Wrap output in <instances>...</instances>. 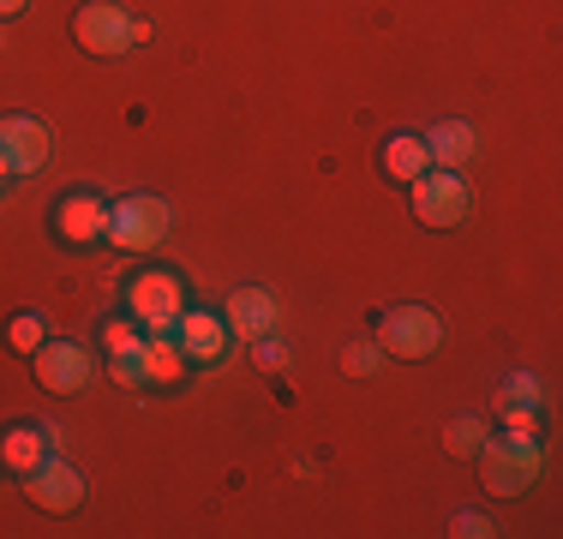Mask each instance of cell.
<instances>
[{
  "instance_id": "6da1fadb",
  "label": "cell",
  "mask_w": 563,
  "mask_h": 539,
  "mask_svg": "<svg viewBox=\"0 0 563 539\" xmlns=\"http://www.w3.org/2000/svg\"><path fill=\"white\" fill-rule=\"evenodd\" d=\"M73 36H78V48H90V54H126V48H139V43H151V19H132L120 0H85V7L73 12Z\"/></svg>"
},
{
  "instance_id": "7a4b0ae2",
  "label": "cell",
  "mask_w": 563,
  "mask_h": 539,
  "mask_svg": "<svg viewBox=\"0 0 563 539\" xmlns=\"http://www.w3.org/2000/svg\"><path fill=\"white\" fill-rule=\"evenodd\" d=\"M479 462H486V492L492 497H521L533 480H540V438H521V431L486 438Z\"/></svg>"
},
{
  "instance_id": "3957f363",
  "label": "cell",
  "mask_w": 563,
  "mask_h": 539,
  "mask_svg": "<svg viewBox=\"0 0 563 539\" xmlns=\"http://www.w3.org/2000/svg\"><path fill=\"white\" fill-rule=\"evenodd\" d=\"M168 222H174V210L156 193H132V198H120V205H109V246L156 252L168 240Z\"/></svg>"
},
{
  "instance_id": "277c9868",
  "label": "cell",
  "mask_w": 563,
  "mask_h": 539,
  "mask_svg": "<svg viewBox=\"0 0 563 539\" xmlns=\"http://www.w3.org/2000/svg\"><path fill=\"white\" fill-rule=\"evenodd\" d=\"M372 342L390 360H432L438 348H444V318H438L432 306H396V312H384Z\"/></svg>"
},
{
  "instance_id": "5b68a950",
  "label": "cell",
  "mask_w": 563,
  "mask_h": 539,
  "mask_svg": "<svg viewBox=\"0 0 563 539\" xmlns=\"http://www.w3.org/2000/svg\"><path fill=\"white\" fill-rule=\"evenodd\" d=\"M126 312L144 323V330H174L186 312V288L174 270H139L126 282Z\"/></svg>"
},
{
  "instance_id": "8992f818",
  "label": "cell",
  "mask_w": 563,
  "mask_h": 539,
  "mask_svg": "<svg viewBox=\"0 0 563 539\" xmlns=\"http://www.w3.org/2000/svg\"><path fill=\"white\" fill-rule=\"evenodd\" d=\"M408 205L426 228H455L467 216V180L455 168H426L420 180H408Z\"/></svg>"
},
{
  "instance_id": "52a82bcc",
  "label": "cell",
  "mask_w": 563,
  "mask_h": 539,
  "mask_svg": "<svg viewBox=\"0 0 563 539\" xmlns=\"http://www.w3.org/2000/svg\"><path fill=\"white\" fill-rule=\"evenodd\" d=\"M48 156H55V132H48L43 120H31V114H0V162H7L12 174L48 168Z\"/></svg>"
},
{
  "instance_id": "ba28073f",
  "label": "cell",
  "mask_w": 563,
  "mask_h": 539,
  "mask_svg": "<svg viewBox=\"0 0 563 539\" xmlns=\"http://www.w3.org/2000/svg\"><path fill=\"white\" fill-rule=\"evenodd\" d=\"M31 360H36V384H43L48 396H78V389L90 384V372H97L90 348H78V342H43Z\"/></svg>"
},
{
  "instance_id": "9c48e42d",
  "label": "cell",
  "mask_w": 563,
  "mask_h": 539,
  "mask_svg": "<svg viewBox=\"0 0 563 539\" xmlns=\"http://www.w3.org/2000/svg\"><path fill=\"white\" fill-rule=\"evenodd\" d=\"M24 497H31L36 509H48V516H66V509L85 504V480H78V468L60 462V450H55L48 462H36L31 474H24Z\"/></svg>"
},
{
  "instance_id": "30bf717a",
  "label": "cell",
  "mask_w": 563,
  "mask_h": 539,
  "mask_svg": "<svg viewBox=\"0 0 563 539\" xmlns=\"http://www.w3.org/2000/svg\"><path fill=\"white\" fill-rule=\"evenodd\" d=\"M228 336H240V342H264V336H276L282 330V300L271 288H234L228 294Z\"/></svg>"
},
{
  "instance_id": "8fae6325",
  "label": "cell",
  "mask_w": 563,
  "mask_h": 539,
  "mask_svg": "<svg viewBox=\"0 0 563 539\" xmlns=\"http://www.w3.org/2000/svg\"><path fill=\"white\" fill-rule=\"evenodd\" d=\"M55 234L66 246H97V240H109V198L102 193H66L55 205Z\"/></svg>"
},
{
  "instance_id": "7c38bea8",
  "label": "cell",
  "mask_w": 563,
  "mask_h": 539,
  "mask_svg": "<svg viewBox=\"0 0 563 539\" xmlns=\"http://www.w3.org/2000/svg\"><path fill=\"white\" fill-rule=\"evenodd\" d=\"M174 342H180V354H186V366H222L228 360V323L222 312H180V323H174Z\"/></svg>"
},
{
  "instance_id": "4fadbf2b",
  "label": "cell",
  "mask_w": 563,
  "mask_h": 539,
  "mask_svg": "<svg viewBox=\"0 0 563 539\" xmlns=\"http://www.w3.org/2000/svg\"><path fill=\"white\" fill-rule=\"evenodd\" d=\"M60 450V426H12V431H0V468L7 474H31L36 462H48V455Z\"/></svg>"
},
{
  "instance_id": "5bb4252c",
  "label": "cell",
  "mask_w": 563,
  "mask_h": 539,
  "mask_svg": "<svg viewBox=\"0 0 563 539\" xmlns=\"http://www.w3.org/2000/svg\"><path fill=\"white\" fill-rule=\"evenodd\" d=\"M426 156H432V168H455V174H462L467 162L479 156V132L467 127V120H438V127L426 132Z\"/></svg>"
},
{
  "instance_id": "9a60e30c",
  "label": "cell",
  "mask_w": 563,
  "mask_h": 539,
  "mask_svg": "<svg viewBox=\"0 0 563 539\" xmlns=\"http://www.w3.org/2000/svg\"><path fill=\"white\" fill-rule=\"evenodd\" d=\"M186 372H192V366H186L174 330H151V336H144V377H151V384H180Z\"/></svg>"
},
{
  "instance_id": "2e32d148",
  "label": "cell",
  "mask_w": 563,
  "mask_h": 539,
  "mask_svg": "<svg viewBox=\"0 0 563 539\" xmlns=\"http://www.w3.org/2000/svg\"><path fill=\"white\" fill-rule=\"evenodd\" d=\"M426 168H432V156H426L420 132H396V139L384 144V174H396V180H420Z\"/></svg>"
},
{
  "instance_id": "e0dca14e",
  "label": "cell",
  "mask_w": 563,
  "mask_h": 539,
  "mask_svg": "<svg viewBox=\"0 0 563 539\" xmlns=\"http://www.w3.org/2000/svg\"><path fill=\"white\" fill-rule=\"evenodd\" d=\"M486 438H492V426L479 420V414H455V420L444 426V450L455 455V462H479Z\"/></svg>"
},
{
  "instance_id": "ac0fdd59",
  "label": "cell",
  "mask_w": 563,
  "mask_h": 539,
  "mask_svg": "<svg viewBox=\"0 0 563 539\" xmlns=\"http://www.w3.org/2000/svg\"><path fill=\"white\" fill-rule=\"evenodd\" d=\"M102 348H109V354H132V348H144V323L139 318H114L109 330H102Z\"/></svg>"
},
{
  "instance_id": "d6986e66",
  "label": "cell",
  "mask_w": 563,
  "mask_h": 539,
  "mask_svg": "<svg viewBox=\"0 0 563 539\" xmlns=\"http://www.w3.org/2000/svg\"><path fill=\"white\" fill-rule=\"evenodd\" d=\"M43 342H48V323L36 318V312H19V318H12V348H19V354H36Z\"/></svg>"
},
{
  "instance_id": "ffe728a7",
  "label": "cell",
  "mask_w": 563,
  "mask_h": 539,
  "mask_svg": "<svg viewBox=\"0 0 563 539\" xmlns=\"http://www.w3.org/2000/svg\"><path fill=\"white\" fill-rule=\"evenodd\" d=\"M109 377H114V384H126V389L151 384V377H144V348H132V354H109Z\"/></svg>"
},
{
  "instance_id": "44dd1931",
  "label": "cell",
  "mask_w": 563,
  "mask_h": 539,
  "mask_svg": "<svg viewBox=\"0 0 563 539\" xmlns=\"http://www.w3.org/2000/svg\"><path fill=\"white\" fill-rule=\"evenodd\" d=\"M342 366H347V377H372V372L384 366V348H378V342H354V348L342 354Z\"/></svg>"
},
{
  "instance_id": "7402d4cb",
  "label": "cell",
  "mask_w": 563,
  "mask_h": 539,
  "mask_svg": "<svg viewBox=\"0 0 563 539\" xmlns=\"http://www.w3.org/2000/svg\"><path fill=\"white\" fill-rule=\"evenodd\" d=\"M504 408H540V377H528V372H516L504 384Z\"/></svg>"
},
{
  "instance_id": "603a6c76",
  "label": "cell",
  "mask_w": 563,
  "mask_h": 539,
  "mask_svg": "<svg viewBox=\"0 0 563 539\" xmlns=\"http://www.w3.org/2000/svg\"><path fill=\"white\" fill-rule=\"evenodd\" d=\"M252 360H258L264 372H282L288 366V342H282V336H264V342H252Z\"/></svg>"
},
{
  "instance_id": "cb8c5ba5",
  "label": "cell",
  "mask_w": 563,
  "mask_h": 539,
  "mask_svg": "<svg viewBox=\"0 0 563 539\" xmlns=\"http://www.w3.org/2000/svg\"><path fill=\"white\" fill-rule=\"evenodd\" d=\"M504 431H521V438H540V420H533V408H504Z\"/></svg>"
},
{
  "instance_id": "d4e9b609",
  "label": "cell",
  "mask_w": 563,
  "mask_h": 539,
  "mask_svg": "<svg viewBox=\"0 0 563 539\" xmlns=\"http://www.w3.org/2000/svg\"><path fill=\"white\" fill-rule=\"evenodd\" d=\"M455 534H462V539H492L498 528H492L486 516H455Z\"/></svg>"
},
{
  "instance_id": "484cf974",
  "label": "cell",
  "mask_w": 563,
  "mask_h": 539,
  "mask_svg": "<svg viewBox=\"0 0 563 539\" xmlns=\"http://www.w3.org/2000/svg\"><path fill=\"white\" fill-rule=\"evenodd\" d=\"M24 7H31V0H0V24H7V19H19Z\"/></svg>"
},
{
  "instance_id": "4316f807",
  "label": "cell",
  "mask_w": 563,
  "mask_h": 539,
  "mask_svg": "<svg viewBox=\"0 0 563 539\" xmlns=\"http://www.w3.org/2000/svg\"><path fill=\"white\" fill-rule=\"evenodd\" d=\"M7 180H12V168H7V162H0V186H7Z\"/></svg>"
}]
</instances>
